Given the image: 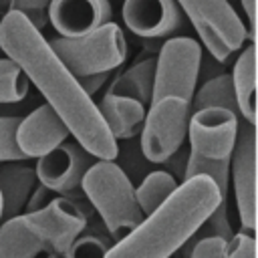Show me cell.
<instances>
[{
    "mask_svg": "<svg viewBox=\"0 0 258 258\" xmlns=\"http://www.w3.org/2000/svg\"><path fill=\"white\" fill-rule=\"evenodd\" d=\"M0 48L42 93L46 105L89 153L97 159L117 157V139L109 133L97 105L26 16L8 10L0 18Z\"/></svg>",
    "mask_w": 258,
    "mask_h": 258,
    "instance_id": "obj_1",
    "label": "cell"
},
{
    "mask_svg": "<svg viewBox=\"0 0 258 258\" xmlns=\"http://www.w3.org/2000/svg\"><path fill=\"white\" fill-rule=\"evenodd\" d=\"M216 181L208 175L183 179L153 212L107 248L105 258H171L220 206Z\"/></svg>",
    "mask_w": 258,
    "mask_h": 258,
    "instance_id": "obj_2",
    "label": "cell"
},
{
    "mask_svg": "<svg viewBox=\"0 0 258 258\" xmlns=\"http://www.w3.org/2000/svg\"><path fill=\"white\" fill-rule=\"evenodd\" d=\"M85 226L87 218L73 200L54 198L40 210L16 214L0 224V258L64 254Z\"/></svg>",
    "mask_w": 258,
    "mask_h": 258,
    "instance_id": "obj_3",
    "label": "cell"
},
{
    "mask_svg": "<svg viewBox=\"0 0 258 258\" xmlns=\"http://www.w3.org/2000/svg\"><path fill=\"white\" fill-rule=\"evenodd\" d=\"M238 117L224 107H202L189 113L187 135L191 153L185 165L183 179L208 175L216 181L222 198H228L230 157L238 133Z\"/></svg>",
    "mask_w": 258,
    "mask_h": 258,
    "instance_id": "obj_4",
    "label": "cell"
},
{
    "mask_svg": "<svg viewBox=\"0 0 258 258\" xmlns=\"http://www.w3.org/2000/svg\"><path fill=\"white\" fill-rule=\"evenodd\" d=\"M81 185L113 240L123 238L143 220L145 214L137 204L135 187L113 159H95Z\"/></svg>",
    "mask_w": 258,
    "mask_h": 258,
    "instance_id": "obj_5",
    "label": "cell"
},
{
    "mask_svg": "<svg viewBox=\"0 0 258 258\" xmlns=\"http://www.w3.org/2000/svg\"><path fill=\"white\" fill-rule=\"evenodd\" d=\"M48 44L75 77L113 71L127 56L125 34L111 20L83 36H56Z\"/></svg>",
    "mask_w": 258,
    "mask_h": 258,
    "instance_id": "obj_6",
    "label": "cell"
},
{
    "mask_svg": "<svg viewBox=\"0 0 258 258\" xmlns=\"http://www.w3.org/2000/svg\"><path fill=\"white\" fill-rule=\"evenodd\" d=\"M210 54L224 62L248 40V28L228 0H175Z\"/></svg>",
    "mask_w": 258,
    "mask_h": 258,
    "instance_id": "obj_7",
    "label": "cell"
},
{
    "mask_svg": "<svg viewBox=\"0 0 258 258\" xmlns=\"http://www.w3.org/2000/svg\"><path fill=\"white\" fill-rule=\"evenodd\" d=\"M202 67V46L189 36L165 40L155 56V77L151 101L161 97H179L191 103Z\"/></svg>",
    "mask_w": 258,
    "mask_h": 258,
    "instance_id": "obj_8",
    "label": "cell"
},
{
    "mask_svg": "<svg viewBox=\"0 0 258 258\" xmlns=\"http://www.w3.org/2000/svg\"><path fill=\"white\" fill-rule=\"evenodd\" d=\"M141 125V151L151 163L167 161L187 135L191 103L179 97H161L149 103Z\"/></svg>",
    "mask_w": 258,
    "mask_h": 258,
    "instance_id": "obj_9",
    "label": "cell"
},
{
    "mask_svg": "<svg viewBox=\"0 0 258 258\" xmlns=\"http://www.w3.org/2000/svg\"><path fill=\"white\" fill-rule=\"evenodd\" d=\"M238 216L246 230L256 228V125L238 119L236 143L230 157Z\"/></svg>",
    "mask_w": 258,
    "mask_h": 258,
    "instance_id": "obj_10",
    "label": "cell"
},
{
    "mask_svg": "<svg viewBox=\"0 0 258 258\" xmlns=\"http://www.w3.org/2000/svg\"><path fill=\"white\" fill-rule=\"evenodd\" d=\"M95 155L89 153L79 141H62L54 149L46 151L36 161V179L54 194H71L83 181L85 171L95 163Z\"/></svg>",
    "mask_w": 258,
    "mask_h": 258,
    "instance_id": "obj_11",
    "label": "cell"
},
{
    "mask_svg": "<svg viewBox=\"0 0 258 258\" xmlns=\"http://www.w3.org/2000/svg\"><path fill=\"white\" fill-rule=\"evenodd\" d=\"M123 22L141 38H161L183 26L175 0H123Z\"/></svg>",
    "mask_w": 258,
    "mask_h": 258,
    "instance_id": "obj_12",
    "label": "cell"
},
{
    "mask_svg": "<svg viewBox=\"0 0 258 258\" xmlns=\"http://www.w3.org/2000/svg\"><path fill=\"white\" fill-rule=\"evenodd\" d=\"M69 129L62 123V119L52 111L50 105H40L26 117H20L14 141L18 149L24 153V157H40L46 151L54 149L58 143H62L69 137Z\"/></svg>",
    "mask_w": 258,
    "mask_h": 258,
    "instance_id": "obj_13",
    "label": "cell"
},
{
    "mask_svg": "<svg viewBox=\"0 0 258 258\" xmlns=\"http://www.w3.org/2000/svg\"><path fill=\"white\" fill-rule=\"evenodd\" d=\"M109 0H50L48 20L60 36H83L111 20Z\"/></svg>",
    "mask_w": 258,
    "mask_h": 258,
    "instance_id": "obj_14",
    "label": "cell"
},
{
    "mask_svg": "<svg viewBox=\"0 0 258 258\" xmlns=\"http://www.w3.org/2000/svg\"><path fill=\"white\" fill-rule=\"evenodd\" d=\"M22 161L24 159H6L0 163V194L4 202V220L24 210V204L38 181L34 167Z\"/></svg>",
    "mask_w": 258,
    "mask_h": 258,
    "instance_id": "obj_15",
    "label": "cell"
},
{
    "mask_svg": "<svg viewBox=\"0 0 258 258\" xmlns=\"http://www.w3.org/2000/svg\"><path fill=\"white\" fill-rule=\"evenodd\" d=\"M97 109L115 139H129L141 131L145 119V105H141L137 99L107 93Z\"/></svg>",
    "mask_w": 258,
    "mask_h": 258,
    "instance_id": "obj_16",
    "label": "cell"
},
{
    "mask_svg": "<svg viewBox=\"0 0 258 258\" xmlns=\"http://www.w3.org/2000/svg\"><path fill=\"white\" fill-rule=\"evenodd\" d=\"M232 85L240 115L244 121L256 125V46L250 42L242 48L232 71Z\"/></svg>",
    "mask_w": 258,
    "mask_h": 258,
    "instance_id": "obj_17",
    "label": "cell"
},
{
    "mask_svg": "<svg viewBox=\"0 0 258 258\" xmlns=\"http://www.w3.org/2000/svg\"><path fill=\"white\" fill-rule=\"evenodd\" d=\"M153 77H155V56H149L145 60L135 62L125 73H121L111 83L107 93L131 97L137 99L141 105H149L153 95Z\"/></svg>",
    "mask_w": 258,
    "mask_h": 258,
    "instance_id": "obj_18",
    "label": "cell"
},
{
    "mask_svg": "<svg viewBox=\"0 0 258 258\" xmlns=\"http://www.w3.org/2000/svg\"><path fill=\"white\" fill-rule=\"evenodd\" d=\"M191 103H194V111L202 109V107H224V109L234 111L238 117H242L238 103H236L232 77L228 73L212 77L210 81H206L198 89V93L191 97Z\"/></svg>",
    "mask_w": 258,
    "mask_h": 258,
    "instance_id": "obj_19",
    "label": "cell"
},
{
    "mask_svg": "<svg viewBox=\"0 0 258 258\" xmlns=\"http://www.w3.org/2000/svg\"><path fill=\"white\" fill-rule=\"evenodd\" d=\"M175 187H177V181H175V177L171 173H167V171H151L139 183V187H135V198H137V204H139L141 212L145 216L149 212H153Z\"/></svg>",
    "mask_w": 258,
    "mask_h": 258,
    "instance_id": "obj_20",
    "label": "cell"
},
{
    "mask_svg": "<svg viewBox=\"0 0 258 258\" xmlns=\"http://www.w3.org/2000/svg\"><path fill=\"white\" fill-rule=\"evenodd\" d=\"M28 95V79L8 56L0 58V105L16 103Z\"/></svg>",
    "mask_w": 258,
    "mask_h": 258,
    "instance_id": "obj_21",
    "label": "cell"
},
{
    "mask_svg": "<svg viewBox=\"0 0 258 258\" xmlns=\"http://www.w3.org/2000/svg\"><path fill=\"white\" fill-rule=\"evenodd\" d=\"M107 244L97 236H83L81 234L71 242L69 250L64 252V258H105Z\"/></svg>",
    "mask_w": 258,
    "mask_h": 258,
    "instance_id": "obj_22",
    "label": "cell"
},
{
    "mask_svg": "<svg viewBox=\"0 0 258 258\" xmlns=\"http://www.w3.org/2000/svg\"><path fill=\"white\" fill-rule=\"evenodd\" d=\"M20 117H0V161L6 159H26L14 141V131Z\"/></svg>",
    "mask_w": 258,
    "mask_h": 258,
    "instance_id": "obj_23",
    "label": "cell"
},
{
    "mask_svg": "<svg viewBox=\"0 0 258 258\" xmlns=\"http://www.w3.org/2000/svg\"><path fill=\"white\" fill-rule=\"evenodd\" d=\"M48 6H50V0H12L10 2V10H16L22 16H26L30 24L36 26L38 30H42L48 22Z\"/></svg>",
    "mask_w": 258,
    "mask_h": 258,
    "instance_id": "obj_24",
    "label": "cell"
},
{
    "mask_svg": "<svg viewBox=\"0 0 258 258\" xmlns=\"http://www.w3.org/2000/svg\"><path fill=\"white\" fill-rule=\"evenodd\" d=\"M200 230L204 232V236H220L224 240H228L232 236V228L228 222V200L220 202V206L204 220Z\"/></svg>",
    "mask_w": 258,
    "mask_h": 258,
    "instance_id": "obj_25",
    "label": "cell"
},
{
    "mask_svg": "<svg viewBox=\"0 0 258 258\" xmlns=\"http://www.w3.org/2000/svg\"><path fill=\"white\" fill-rule=\"evenodd\" d=\"M226 258H256V242L252 230L232 234L226 240Z\"/></svg>",
    "mask_w": 258,
    "mask_h": 258,
    "instance_id": "obj_26",
    "label": "cell"
},
{
    "mask_svg": "<svg viewBox=\"0 0 258 258\" xmlns=\"http://www.w3.org/2000/svg\"><path fill=\"white\" fill-rule=\"evenodd\" d=\"M189 258H226V240L220 236H202L191 248Z\"/></svg>",
    "mask_w": 258,
    "mask_h": 258,
    "instance_id": "obj_27",
    "label": "cell"
},
{
    "mask_svg": "<svg viewBox=\"0 0 258 258\" xmlns=\"http://www.w3.org/2000/svg\"><path fill=\"white\" fill-rule=\"evenodd\" d=\"M111 77V71H101V73H91V75H81V77H77V81H79V85L83 87V91L91 97V95H95L103 85H105V81Z\"/></svg>",
    "mask_w": 258,
    "mask_h": 258,
    "instance_id": "obj_28",
    "label": "cell"
},
{
    "mask_svg": "<svg viewBox=\"0 0 258 258\" xmlns=\"http://www.w3.org/2000/svg\"><path fill=\"white\" fill-rule=\"evenodd\" d=\"M50 194H52V191H50L46 185H42V183L38 181V185H34L32 194L28 196V200H26V204H24V210H26V212L40 210L42 206H46V204L50 202Z\"/></svg>",
    "mask_w": 258,
    "mask_h": 258,
    "instance_id": "obj_29",
    "label": "cell"
},
{
    "mask_svg": "<svg viewBox=\"0 0 258 258\" xmlns=\"http://www.w3.org/2000/svg\"><path fill=\"white\" fill-rule=\"evenodd\" d=\"M240 4L248 18V38L254 40V36H256V0H240Z\"/></svg>",
    "mask_w": 258,
    "mask_h": 258,
    "instance_id": "obj_30",
    "label": "cell"
},
{
    "mask_svg": "<svg viewBox=\"0 0 258 258\" xmlns=\"http://www.w3.org/2000/svg\"><path fill=\"white\" fill-rule=\"evenodd\" d=\"M10 2H12V0H0V18L10 10Z\"/></svg>",
    "mask_w": 258,
    "mask_h": 258,
    "instance_id": "obj_31",
    "label": "cell"
},
{
    "mask_svg": "<svg viewBox=\"0 0 258 258\" xmlns=\"http://www.w3.org/2000/svg\"><path fill=\"white\" fill-rule=\"evenodd\" d=\"M2 214H4V202H2V194H0V224L4 222V216Z\"/></svg>",
    "mask_w": 258,
    "mask_h": 258,
    "instance_id": "obj_32",
    "label": "cell"
}]
</instances>
